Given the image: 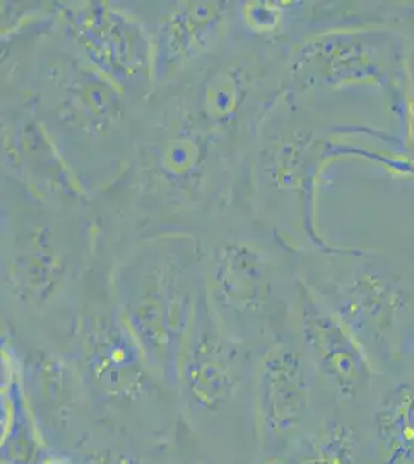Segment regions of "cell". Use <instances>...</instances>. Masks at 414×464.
<instances>
[{
  "label": "cell",
  "mask_w": 414,
  "mask_h": 464,
  "mask_svg": "<svg viewBox=\"0 0 414 464\" xmlns=\"http://www.w3.org/2000/svg\"><path fill=\"white\" fill-rule=\"evenodd\" d=\"M79 367L90 389L111 404L140 400L153 372L109 291L89 293L78 317Z\"/></svg>",
  "instance_id": "cell-3"
},
{
  "label": "cell",
  "mask_w": 414,
  "mask_h": 464,
  "mask_svg": "<svg viewBox=\"0 0 414 464\" xmlns=\"http://www.w3.org/2000/svg\"><path fill=\"white\" fill-rule=\"evenodd\" d=\"M59 76L58 120L87 138L105 140L122 121V92L84 56L67 54Z\"/></svg>",
  "instance_id": "cell-11"
},
{
  "label": "cell",
  "mask_w": 414,
  "mask_h": 464,
  "mask_svg": "<svg viewBox=\"0 0 414 464\" xmlns=\"http://www.w3.org/2000/svg\"><path fill=\"white\" fill-rule=\"evenodd\" d=\"M359 448L356 429L330 418L300 441L288 464H356Z\"/></svg>",
  "instance_id": "cell-16"
},
{
  "label": "cell",
  "mask_w": 414,
  "mask_h": 464,
  "mask_svg": "<svg viewBox=\"0 0 414 464\" xmlns=\"http://www.w3.org/2000/svg\"><path fill=\"white\" fill-rule=\"evenodd\" d=\"M310 380L299 350L277 343L257 370V420L262 438L277 443L291 437L310 407Z\"/></svg>",
  "instance_id": "cell-9"
},
{
  "label": "cell",
  "mask_w": 414,
  "mask_h": 464,
  "mask_svg": "<svg viewBox=\"0 0 414 464\" xmlns=\"http://www.w3.org/2000/svg\"><path fill=\"white\" fill-rule=\"evenodd\" d=\"M299 330L315 369L339 395L354 400L371 387L376 365L304 280L299 282Z\"/></svg>",
  "instance_id": "cell-8"
},
{
  "label": "cell",
  "mask_w": 414,
  "mask_h": 464,
  "mask_svg": "<svg viewBox=\"0 0 414 464\" xmlns=\"http://www.w3.org/2000/svg\"><path fill=\"white\" fill-rule=\"evenodd\" d=\"M411 115H413V141H414V67H413V106H411Z\"/></svg>",
  "instance_id": "cell-20"
},
{
  "label": "cell",
  "mask_w": 414,
  "mask_h": 464,
  "mask_svg": "<svg viewBox=\"0 0 414 464\" xmlns=\"http://www.w3.org/2000/svg\"><path fill=\"white\" fill-rule=\"evenodd\" d=\"M61 21L81 56L122 92L142 89L152 80V41L133 17L91 2L61 8Z\"/></svg>",
  "instance_id": "cell-4"
},
{
  "label": "cell",
  "mask_w": 414,
  "mask_h": 464,
  "mask_svg": "<svg viewBox=\"0 0 414 464\" xmlns=\"http://www.w3.org/2000/svg\"><path fill=\"white\" fill-rule=\"evenodd\" d=\"M37 464H79L69 455H47Z\"/></svg>",
  "instance_id": "cell-19"
},
{
  "label": "cell",
  "mask_w": 414,
  "mask_h": 464,
  "mask_svg": "<svg viewBox=\"0 0 414 464\" xmlns=\"http://www.w3.org/2000/svg\"><path fill=\"white\" fill-rule=\"evenodd\" d=\"M33 391L48 411L63 418L74 401L73 373L63 359L52 354H37L32 362Z\"/></svg>",
  "instance_id": "cell-17"
},
{
  "label": "cell",
  "mask_w": 414,
  "mask_h": 464,
  "mask_svg": "<svg viewBox=\"0 0 414 464\" xmlns=\"http://www.w3.org/2000/svg\"><path fill=\"white\" fill-rule=\"evenodd\" d=\"M73 254L59 227L45 218L17 225L6 249L5 285L11 299L26 310H43L67 290L73 273Z\"/></svg>",
  "instance_id": "cell-5"
},
{
  "label": "cell",
  "mask_w": 414,
  "mask_h": 464,
  "mask_svg": "<svg viewBox=\"0 0 414 464\" xmlns=\"http://www.w3.org/2000/svg\"><path fill=\"white\" fill-rule=\"evenodd\" d=\"M229 19L223 2H183L168 10L158 24L152 41V72L158 82L197 61L218 43Z\"/></svg>",
  "instance_id": "cell-10"
},
{
  "label": "cell",
  "mask_w": 414,
  "mask_h": 464,
  "mask_svg": "<svg viewBox=\"0 0 414 464\" xmlns=\"http://www.w3.org/2000/svg\"><path fill=\"white\" fill-rule=\"evenodd\" d=\"M273 293V265L252 243L223 245L210 265L209 301L214 310L251 317L263 312Z\"/></svg>",
  "instance_id": "cell-12"
},
{
  "label": "cell",
  "mask_w": 414,
  "mask_h": 464,
  "mask_svg": "<svg viewBox=\"0 0 414 464\" xmlns=\"http://www.w3.org/2000/svg\"><path fill=\"white\" fill-rule=\"evenodd\" d=\"M306 284L362 345L372 364L400 359L414 345V284L394 266L363 256Z\"/></svg>",
  "instance_id": "cell-2"
},
{
  "label": "cell",
  "mask_w": 414,
  "mask_h": 464,
  "mask_svg": "<svg viewBox=\"0 0 414 464\" xmlns=\"http://www.w3.org/2000/svg\"><path fill=\"white\" fill-rule=\"evenodd\" d=\"M6 138L5 160L16 159L19 172L30 179L26 185L50 196L82 198V192L74 185L67 166L36 120L22 122L16 127V133Z\"/></svg>",
  "instance_id": "cell-13"
},
{
  "label": "cell",
  "mask_w": 414,
  "mask_h": 464,
  "mask_svg": "<svg viewBox=\"0 0 414 464\" xmlns=\"http://www.w3.org/2000/svg\"><path fill=\"white\" fill-rule=\"evenodd\" d=\"M240 350L223 332L209 297L199 295L179 358L178 381L195 406L218 411L242 384Z\"/></svg>",
  "instance_id": "cell-6"
},
{
  "label": "cell",
  "mask_w": 414,
  "mask_h": 464,
  "mask_svg": "<svg viewBox=\"0 0 414 464\" xmlns=\"http://www.w3.org/2000/svg\"><path fill=\"white\" fill-rule=\"evenodd\" d=\"M81 464H140L135 457L118 449H100L85 455Z\"/></svg>",
  "instance_id": "cell-18"
},
{
  "label": "cell",
  "mask_w": 414,
  "mask_h": 464,
  "mask_svg": "<svg viewBox=\"0 0 414 464\" xmlns=\"http://www.w3.org/2000/svg\"><path fill=\"white\" fill-rule=\"evenodd\" d=\"M372 426L383 464H414V380L383 392Z\"/></svg>",
  "instance_id": "cell-15"
},
{
  "label": "cell",
  "mask_w": 414,
  "mask_h": 464,
  "mask_svg": "<svg viewBox=\"0 0 414 464\" xmlns=\"http://www.w3.org/2000/svg\"><path fill=\"white\" fill-rule=\"evenodd\" d=\"M393 44L382 32H331L304 43L294 56L295 81L308 87L350 82L387 84Z\"/></svg>",
  "instance_id": "cell-7"
},
{
  "label": "cell",
  "mask_w": 414,
  "mask_h": 464,
  "mask_svg": "<svg viewBox=\"0 0 414 464\" xmlns=\"http://www.w3.org/2000/svg\"><path fill=\"white\" fill-rule=\"evenodd\" d=\"M195 251L190 240L149 243L113 279V299L153 373L178 380L179 358L194 319Z\"/></svg>",
  "instance_id": "cell-1"
},
{
  "label": "cell",
  "mask_w": 414,
  "mask_h": 464,
  "mask_svg": "<svg viewBox=\"0 0 414 464\" xmlns=\"http://www.w3.org/2000/svg\"><path fill=\"white\" fill-rule=\"evenodd\" d=\"M2 463L37 464L43 441L37 430L21 372L5 343L2 348Z\"/></svg>",
  "instance_id": "cell-14"
}]
</instances>
